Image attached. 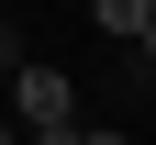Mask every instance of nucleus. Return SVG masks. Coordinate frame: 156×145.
Instances as JSON below:
<instances>
[{"instance_id":"nucleus-6","label":"nucleus","mask_w":156,"mask_h":145,"mask_svg":"<svg viewBox=\"0 0 156 145\" xmlns=\"http://www.w3.org/2000/svg\"><path fill=\"white\" fill-rule=\"evenodd\" d=\"M0 56H11V45H0Z\"/></svg>"},{"instance_id":"nucleus-4","label":"nucleus","mask_w":156,"mask_h":145,"mask_svg":"<svg viewBox=\"0 0 156 145\" xmlns=\"http://www.w3.org/2000/svg\"><path fill=\"white\" fill-rule=\"evenodd\" d=\"M0 145H34V134H23V123H11V112H0Z\"/></svg>"},{"instance_id":"nucleus-3","label":"nucleus","mask_w":156,"mask_h":145,"mask_svg":"<svg viewBox=\"0 0 156 145\" xmlns=\"http://www.w3.org/2000/svg\"><path fill=\"white\" fill-rule=\"evenodd\" d=\"M67 145H123V134H112V123H89V134H67Z\"/></svg>"},{"instance_id":"nucleus-5","label":"nucleus","mask_w":156,"mask_h":145,"mask_svg":"<svg viewBox=\"0 0 156 145\" xmlns=\"http://www.w3.org/2000/svg\"><path fill=\"white\" fill-rule=\"evenodd\" d=\"M134 56H145V67H156V23H145V45H134Z\"/></svg>"},{"instance_id":"nucleus-2","label":"nucleus","mask_w":156,"mask_h":145,"mask_svg":"<svg viewBox=\"0 0 156 145\" xmlns=\"http://www.w3.org/2000/svg\"><path fill=\"white\" fill-rule=\"evenodd\" d=\"M89 23H101V34H123V45H145V23H156V0H89Z\"/></svg>"},{"instance_id":"nucleus-1","label":"nucleus","mask_w":156,"mask_h":145,"mask_svg":"<svg viewBox=\"0 0 156 145\" xmlns=\"http://www.w3.org/2000/svg\"><path fill=\"white\" fill-rule=\"evenodd\" d=\"M11 123H23L34 145H56V134H78V89H67L56 67H23V78H11Z\"/></svg>"}]
</instances>
